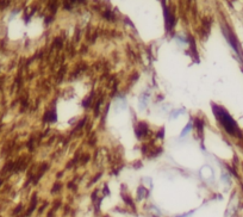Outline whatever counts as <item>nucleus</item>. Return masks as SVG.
<instances>
[{"label": "nucleus", "mask_w": 243, "mask_h": 217, "mask_svg": "<svg viewBox=\"0 0 243 217\" xmlns=\"http://www.w3.org/2000/svg\"><path fill=\"white\" fill-rule=\"evenodd\" d=\"M213 112H214V116L217 117V119L220 122V124L223 125V128L225 129V131L230 134L231 136H242L241 134V130L238 128V125L236 123V121L230 116L228 111L224 108H220V106H217V105H213Z\"/></svg>", "instance_id": "1"}, {"label": "nucleus", "mask_w": 243, "mask_h": 217, "mask_svg": "<svg viewBox=\"0 0 243 217\" xmlns=\"http://www.w3.org/2000/svg\"><path fill=\"white\" fill-rule=\"evenodd\" d=\"M223 31H224V35H225V37H227V39H228L229 44L232 46V49H234L236 53L241 56V54H242V53L240 51V46H238V42H237L236 36L234 35V33H232V32H231V31L229 30L228 28H227V29L224 28V29H223Z\"/></svg>", "instance_id": "2"}]
</instances>
